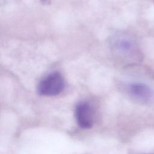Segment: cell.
<instances>
[{"mask_svg": "<svg viewBox=\"0 0 154 154\" xmlns=\"http://www.w3.org/2000/svg\"><path fill=\"white\" fill-rule=\"evenodd\" d=\"M65 87V81L58 72L49 73L38 84L37 92L39 94L46 96H52L59 94Z\"/></svg>", "mask_w": 154, "mask_h": 154, "instance_id": "obj_1", "label": "cell"}, {"mask_svg": "<svg viewBox=\"0 0 154 154\" xmlns=\"http://www.w3.org/2000/svg\"><path fill=\"white\" fill-rule=\"evenodd\" d=\"M75 117L78 125L83 129L92 127L94 121L93 111L91 105L86 102L78 103L75 107Z\"/></svg>", "mask_w": 154, "mask_h": 154, "instance_id": "obj_2", "label": "cell"}, {"mask_svg": "<svg viewBox=\"0 0 154 154\" xmlns=\"http://www.w3.org/2000/svg\"><path fill=\"white\" fill-rule=\"evenodd\" d=\"M129 94L135 99L143 102H149L154 99V93L150 88L141 83H132L128 87Z\"/></svg>", "mask_w": 154, "mask_h": 154, "instance_id": "obj_3", "label": "cell"}, {"mask_svg": "<svg viewBox=\"0 0 154 154\" xmlns=\"http://www.w3.org/2000/svg\"><path fill=\"white\" fill-rule=\"evenodd\" d=\"M110 46L112 51L117 55L125 56L129 55L133 50L132 42L122 35L112 37L110 41Z\"/></svg>", "mask_w": 154, "mask_h": 154, "instance_id": "obj_4", "label": "cell"}]
</instances>
